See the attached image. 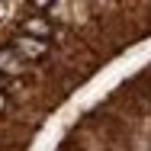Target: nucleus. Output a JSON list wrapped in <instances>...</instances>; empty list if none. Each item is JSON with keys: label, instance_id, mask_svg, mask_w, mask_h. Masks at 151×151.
<instances>
[{"label": "nucleus", "instance_id": "f257e3e1", "mask_svg": "<svg viewBox=\"0 0 151 151\" xmlns=\"http://www.w3.org/2000/svg\"><path fill=\"white\" fill-rule=\"evenodd\" d=\"M13 52L16 55H23L26 61H35V58H42V55H48V42L45 39H35V35H19L16 39V45H13Z\"/></svg>", "mask_w": 151, "mask_h": 151}, {"label": "nucleus", "instance_id": "f03ea898", "mask_svg": "<svg viewBox=\"0 0 151 151\" xmlns=\"http://www.w3.org/2000/svg\"><path fill=\"white\" fill-rule=\"evenodd\" d=\"M23 71H26L23 55H16V52H0V74L16 77V74H23Z\"/></svg>", "mask_w": 151, "mask_h": 151}, {"label": "nucleus", "instance_id": "7ed1b4c3", "mask_svg": "<svg viewBox=\"0 0 151 151\" xmlns=\"http://www.w3.org/2000/svg\"><path fill=\"white\" fill-rule=\"evenodd\" d=\"M23 32H26V35H35V39H48L55 29H52L48 19H42V16H29V19L23 23Z\"/></svg>", "mask_w": 151, "mask_h": 151}, {"label": "nucleus", "instance_id": "20e7f679", "mask_svg": "<svg viewBox=\"0 0 151 151\" xmlns=\"http://www.w3.org/2000/svg\"><path fill=\"white\" fill-rule=\"evenodd\" d=\"M52 3H55V0H32V6H35V10H45V6H52Z\"/></svg>", "mask_w": 151, "mask_h": 151}, {"label": "nucleus", "instance_id": "39448f33", "mask_svg": "<svg viewBox=\"0 0 151 151\" xmlns=\"http://www.w3.org/2000/svg\"><path fill=\"white\" fill-rule=\"evenodd\" d=\"M3 106H6V96H3V93H0V109H3Z\"/></svg>", "mask_w": 151, "mask_h": 151}]
</instances>
